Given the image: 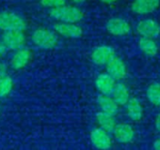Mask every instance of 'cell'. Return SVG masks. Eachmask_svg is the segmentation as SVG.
I'll use <instances>...</instances> for the list:
<instances>
[{
  "label": "cell",
  "mask_w": 160,
  "mask_h": 150,
  "mask_svg": "<svg viewBox=\"0 0 160 150\" xmlns=\"http://www.w3.org/2000/svg\"><path fill=\"white\" fill-rule=\"evenodd\" d=\"M125 105L127 115L130 119L133 121H139L142 118L143 108L137 98H130Z\"/></svg>",
  "instance_id": "cell-16"
},
{
  "label": "cell",
  "mask_w": 160,
  "mask_h": 150,
  "mask_svg": "<svg viewBox=\"0 0 160 150\" xmlns=\"http://www.w3.org/2000/svg\"><path fill=\"white\" fill-rule=\"evenodd\" d=\"M54 31L57 35L67 39H78L83 34V29L78 25L70 23L58 22L54 26Z\"/></svg>",
  "instance_id": "cell-7"
},
{
  "label": "cell",
  "mask_w": 160,
  "mask_h": 150,
  "mask_svg": "<svg viewBox=\"0 0 160 150\" xmlns=\"http://www.w3.org/2000/svg\"><path fill=\"white\" fill-rule=\"evenodd\" d=\"M160 4V0H135L131 10L136 14H148L155 11Z\"/></svg>",
  "instance_id": "cell-13"
},
{
  "label": "cell",
  "mask_w": 160,
  "mask_h": 150,
  "mask_svg": "<svg viewBox=\"0 0 160 150\" xmlns=\"http://www.w3.org/2000/svg\"><path fill=\"white\" fill-rule=\"evenodd\" d=\"M115 80L106 73H101L95 79V87L102 95L110 96L115 87Z\"/></svg>",
  "instance_id": "cell-14"
},
{
  "label": "cell",
  "mask_w": 160,
  "mask_h": 150,
  "mask_svg": "<svg viewBox=\"0 0 160 150\" xmlns=\"http://www.w3.org/2000/svg\"><path fill=\"white\" fill-rule=\"evenodd\" d=\"M108 32L113 36H124L130 33L131 26L127 21L122 18H112L106 25Z\"/></svg>",
  "instance_id": "cell-11"
},
{
  "label": "cell",
  "mask_w": 160,
  "mask_h": 150,
  "mask_svg": "<svg viewBox=\"0 0 160 150\" xmlns=\"http://www.w3.org/2000/svg\"><path fill=\"white\" fill-rule=\"evenodd\" d=\"M6 52H7V49H6V47L4 46V44L2 43V41L0 40V58L3 57V56L5 55Z\"/></svg>",
  "instance_id": "cell-24"
},
{
  "label": "cell",
  "mask_w": 160,
  "mask_h": 150,
  "mask_svg": "<svg viewBox=\"0 0 160 150\" xmlns=\"http://www.w3.org/2000/svg\"><path fill=\"white\" fill-rule=\"evenodd\" d=\"M137 32L143 38L154 39L160 35V26L152 19H145L137 25Z\"/></svg>",
  "instance_id": "cell-9"
},
{
  "label": "cell",
  "mask_w": 160,
  "mask_h": 150,
  "mask_svg": "<svg viewBox=\"0 0 160 150\" xmlns=\"http://www.w3.org/2000/svg\"><path fill=\"white\" fill-rule=\"evenodd\" d=\"M49 14L54 20L59 23H70V24H77L84 17L83 12L79 8L75 6L66 5V4L61 7L50 10Z\"/></svg>",
  "instance_id": "cell-1"
},
{
  "label": "cell",
  "mask_w": 160,
  "mask_h": 150,
  "mask_svg": "<svg viewBox=\"0 0 160 150\" xmlns=\"http://www.w3.org/2000/svg\"><path fill=\"white\" fill-rule=\"evenodd\" d=\"M115 139L122 143H128L133 141L135 137L134 129L127 123L116 124L113 131Z\"/></svg>",
  "instance_id": "cell-12"
},
{
  "label": "cell",
  "mask_w": 160,
  "mask_h": 150,
  "mask_svg": "<svg viewBox=\"0 0 160 150\" xmlns=\"http://www.w3.org/2000/svg\"><path fill=\"white\" fill-rule=\"evenodd\" d=\"M7 74H8V66L3 62H0V78H2Z\"/></svg>",
  "instance_id": "cell-23"
},
{
  "label": "cell",
  "mask_w": 160,
  "mask_h": 150,
  "mask_svg": "<svg viewBox=\"0 0 160 150\" xmlns=\"http://www.w3.org/2000/svg\"><path fill=\"white\" fill-rule=\"evenodd\" d=\"M101 2L105 3V4H112V3H115L118 0H100Z\"/></svg>",
  "instance_id": "cell-27"
},
{
  "label": "cell",
  "mask_w": 160,
  "mask_h": 150,
  "mask_svg": "<svg viewBox=\"0 0 160 150\" xmlns=\"http://www.w3.org/2000/svg\"><path fill=\"white\" fill-rule=\"evenodd\" d=\"M41 4L50 10L61 7L66 4V0H41Z\"/></svg>",
  "instance_id": "cell-22"
},
{
  "label": "cell",
  "mask_w": 160,
  "mask_h": 150,
  "mask_svg": "<svg viewBox=\"0 0 160 150\" xmlns=\"http://www.w3.org/2000/svg\"><path fill=\"white\" fill-rule=\"evenodd\" d=\"M138 47L148 56H154L158 52L156 43L152 39H148V38L142 37L138 40Z\"/></svg>",
  "instance_id": "cell-19"
},
{
  "label": "cell",
  "mask_w": 160,
  "mask_h": 150,
  "mask_svg": "<svg viewBox=\"0 0 160 150\" xmlns=\"http://www.w3.org/2000/svg\"><path fill=\"white\" fill-rule=\"evenodd\" d=\"M1 41L6 47L7 51H16L24 47L26 43V36L24 34V31H7L4 32Z\"/></svg>",
  "instance_id": "cell-4"
},
{
  "label": "cell",
  "mask_w": 160,
  "mask_h": 150,
  "mask_svg": "<svg viewBox=\"0 0 160 150\" xmlns=\"http://www.w3.org/2000/svg\"><path fill=\"white\" fill-rule=\"evenodd\" d=\"M153 149L154 150H160V138L156 139L153 142Z\"/></svg>",
  "instance_id": "cell-26"
},
{
  "label": "cell",
  "mask_w": 160,
  "mask_h": 150,
  "mask_svg": "<svg viewBox=\"0 0 160 150\" xmlns=\"http://www.w3.org/2000/svg\"><path fill=\"white\" fill-rule=\"evenodd\" d=\"M112 99L116 101L118 105H125L130 99L129 91L127 87L123 83H117L111 93Z\"/></svg>",
  "instance_id": "cell-17"
},
{
  "label": "cell",
  "mask_w": 160,
  "mask_h": 150,
  "mask_svg": "<svg viewBox=\"0 0 160 150\" xmlns=\"http://www.w3.org/2000/svg\"><path fill=\"white\" fill-rule=\"evenodd\" d=\"M146 97L152 104L160 106V83L150 85L146 90Z\"/></svg>",
  "instance_id": "cell-20"
},
{
  "label": "cell",
  "mask_w": 160,
  "mask_h": 150,
  "mask_svg": "<svg viewBox=\"0 0 160 150\" xmlns=\"http://www.w3.org/2000/svg\"><path fill=\"white\" fill-rule=\"evenodd\" d=\"M154 125H155V129L160 132V113L157 115V116H156V118H155V123H154Z\"/></svg>",
  "instance_id": "cell-25"
},
{
  "label": "cell",
  "mask_w": 160,
  "mask_h": 150,
  "mask_svg": "<svg viewBox=\"0 0 160 150\" xmlns=\"http://www.w3.org/2000/svg\"><path fill=\"white\" fill-rule=\"evenodd\" d=\"M14 82L9 74L0 78V98H5L11 94L13 89Z\"/></svg>",
  "instance_id": "cell-21"
},
{
  "label": "cell",
  "mask_w": 160,
  "mask_h": 150,
  "mask_svg": "<svg viewBox=\"0 0 160 150\" xmlns=\"http://www.w3.org/2000/svg\"><path fill=\"white\" fill-rule=\"evenodd\" d=\"M115 55V51L108 45H101L94 48L91 54V59L97 66H106Z\"/></svg>",
  "instance_id": "cell-5"
},
{
  "label": "cell",
  "mask_w": 160,
  "mask_h": 150,
  "mask_svg": "<svg viewBox=\"0 0 160 150\" xmlns=\"http://www.w3.org/2000/svg\"><path fill=\"white\" fill-rule=\"evenodd\" d=\"M97 103L101 111L104 113H107L112 115H115L118 113L119 105L110 96L100 94L97 98Z\"/></svg>",
  "instance_id": "cell-15"
},
{
  "label": "cell",
  "mask_w": 160,
  "mask_h": 150,
  "mask_svg": "<svg viewBox=\"0 0 160 150\" xmlns=\"http://www.w3.org/2000/svg\"><path fill=\"white\" fill-rule=\"evenodd\" d=\"M71 1L74 4H81V3H84L87 0H71Z\"/></svg>",
  "instance_id": "cell-28"
},
{
  "label": "cell",
  "mask_w": 160,
  "mask_h": 150,
  "mask_svg": "<svg viewBox=\"0 0 160 150\" xmlns=\"http://www.w3.org/2000/svg\"><path fill=\"white\" fill-rule=\"evenodd\" d=\"M96 121L99 125V128L103 129L108 132H112L116 126V120L114 115L104 113L102 111L96 114Z\"/></svg>",
  "instance_id": "cell-18"
},
{
  "label": "cell",
  "mask_w": 160,
  "mask_h": 150,
  "mask_svg": "<svg viewBox=\"0 0 160 150\" xmlns=\"http://www.w3.org/2000/svg\"><path fill=\"white\" fill-rule=\"evenodd\" d=\"M90 139L94 147L99 150H108L112 146V140L108 132L101 128H95L91 131Z\"/></svg>",
  "instance_id": "cell-6"
},
{
  "label": "cell",
  "mask_w": 160,
  "mask_h": 150,
  "mask_svg": "<svg viewBox=\"0 0 160 150\" xmlns=\"http://www.w3.org/2000/svg\"><path fill=\"white\" fill-rule=\"evenodd\" d=\"M27 28L26 21L18 14L11 12H0V30L7 31H25Z\"/></svg>",
  "instance_id": "cell-3"
},
{
  "label": "cell",
  "mask_w": 160,
  "mask_h": 150,
  "mask_svg": "<svg viewBox=\"0 0 160 150\" xmlns=\"http://www.w3.org/2000/svg\"><path fill=\"white\" fill-rule=\"evenodd\" d=\"M32 58V52L26 47H22L12 54L10 65L14 69H22L26 68Z\"/></svg>",
  "instance_id": "cell-8"
},
{
  "label": "cell",
  "mask_w": 160,
  "mask_h": 150,
  "mask_svg": "<svg viewBox=\"0 0 160 150\" xmlns=\"http://www.w3.org/2000/svg\"><path fill=\"white\" fill-rule=\"evenodd\" d=\"M32 42L35 46L42 50H52L58 43V37L55 31L46 28H37L31 36Z\"/></svg>",
  "instance_id": "cell-2"
},
{
  "label": "cell",
  "mask_w": 160,
  "mask_h": 150,
  "mask_svg": "<svg viewBox=\"0 0 160 150\" xmlns=\"http://www.w3.org/2000/svg\"><path fill=\"white\" fill-rule=\"evenodd\" d=\"M107 73L115 81L122 80L126 75V67L124 62L117 56H114L107 65Z\"/></svg>",
  "instance_id": "cell-10"
}]
</instances>
